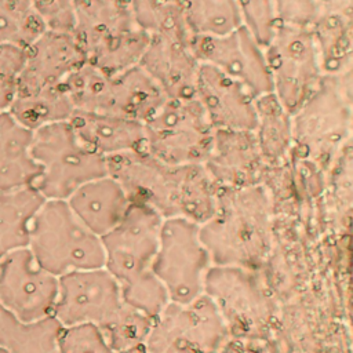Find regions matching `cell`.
<instances>
[{
  "mask_svg": "<svg viewBox=\"0 0 353 353\" xmlns=\"http://www.w3.org/2000/svg\"><path fill=\"white\" fill-rule=\"evenodd\" d=\"M108 174L130 203L142 204L164 218H185L199 225L215 211L219 186L203 164L167 165L145 149L106 159Z\"/></svg>",
  "mask_w": 353,
  "mask_h": 353,
  "instance_id": "cell-1",
  "label": "cell"
},
{
  "mask_svg": "<svg viewBox=\"0 0 353 353\" xmlns=\"http://www.w3.org/2000/svg\"><path fill=\"white\" fill-rule=\"evenodd\" d=\"M161 222L154 210L131 203L123 219L101 237L103 268L119 283L123 301L152 319L170 302L153 273Z\"/></svg>",
  "mask_w": 353,
  "mask_h": 353,
  "instance_id": "cell-2",
  "label": "cell"
},
{
  "mask_svg": "<svg viewBox=\"0 0 353 353\" xmlns=\"http://www.w3.org/2000/svg\"><path fill=\"white\" fill-rule=\"evenodd\" d=\"M200 237L212 265L251 270L263 265L272 247V210L263 186L221 189Z\"/></svg>",
  "mask_w": 353,
  "mask_h": 353,
  "instance_id": "cell-3",
  "label": "cell"
},
{
  "mask_svg": "<svg viewBox=\"0 0 353 353\" xmlns=\"http://www.w3.org/2000/svg\"><path fill=\"white\" fill-rule=\"evenodd\" d=\"M34 259L59 277L103 268L102 240L70 210L66 200L48 199L34 216L28 247Z\"/></svg>",
  "mask_w": 353,
  "mask_h": 353,
  "instance_id": "cell-4",
  "label": "cell"
},
{
  "mask_svg": "<svg viewBox=\"0 0 353 353\" xmlns=\"http://www.w3.org/2000/svg\"><path fill=\"white\" fill-rule=\"evenodd\" d=\"M30 153L41 170L34 188L47 200H66L81 185L108 174L106 159L88 148L69 121L33 131Z\"/></svg>",
  "mask_w": 353,
  "mask_h": 353,
  "instance_id": "cell-5",
  "label": "cell"
},
{
  "mask_svg": "<svg viewBox=\"0 0 353 353\" xmlns=\"http://www.w3.org/2000/svg\"><path fill=\"white\" fill-rule=\"evenodd\" d=\"M352 70L323 74L319 85L292 113L294 145L319 159L339 150L350 135Z\"/></svg>",
  "mask_w": 353,
  "mask_h": 353,
  "instance_id": "cell-6",
  "label": "cell"
},
{
  "mask_svg": "<svg viewBox=\"0 0 353 353\" xmlns=\"http://www.w3.org/2000/svg\"><path fill=\"white\" fill-rule=\"evenodd\" d=\"M212 266L200 237V225L185 218H164L153 261V273L168 301L186 303L204 294V280Z\"/></svg>",
  "mask_w": 353,
  "mask_h": 353,
  "instance_id": "cell-7",
  "label": "cell"
},
{
  "mask_svg": "<svg viewBox=\"0 0 353 353\" xmlns=\"http://www.w3.org/2000/svg\"><path fill=\"white\" fill-rule=\"evenodd\" d=\"M145 150L167 165L204 164L214 128L196 98L167 99L143 123Z\"/></svg>",
  "mask_w": 353,
  "mask_h": 353,
  "instance_id": "cell-8",
  "label": "cell"
},
{
  "mask_svg": "<svg viewBox=\"0 0 353 353\" xmlns=\"http://www.w3.org/2000/svg\"><path fill=\"white\" fill-rule=\"evenodd\" d=\"M272 92L292 114L319 85L321 59L309 28L277 25L263 47Z\"/></svg>",
  "mask_w": 353,
  "mask_h": 353,
  "instance_id": "cell-9",
  "label": "cell"
},
{
  "mask_svg": "<svg viewBox=\"0 0 353 353\" xmlns=\"http://www.w3.org/2000/svg\"><path fill=\"white\" fill-rule=\"evenodd\" d=\"M230 339L211 299L201 294L186 303L168 302L153 319L149 353H219Z\"/></svg>",
  "mask_w": 353,
  "mask_h": 353,
  "instance_id": "cell-10",
  "label": "cell"
},
{
  "mask_svg": "<svg viewBox=\"0 0 353 353\" xmlns=\"http://www.w3.org/2000/svg\"><path fill=\"white\" fill-rule=\"evenodd\" d=\"M204 294L233 339H256L270 321V302L255 270L212 265L204 280Z\"/></svg>",
  "mask_w": 353,
  "mask_h": 353,
  "instance_id": "cell-11",
  "label": "cell"
},
{
  "mask_svg": "<svg viewBox=\"0 0 353 353\" xmlns=\"http://www.w3.org/2000/svg\"><path fill=\"white\" fill-rule=\"evenodd\" d=\"M58 277L46 270L26 248L0 258V303L22 321L52 316Z\"/></svg>",
  "mask_w": 353,
  "mask_h": 353,
  "instance_id": "cell-12",
  "label": "cell"
},
{
  "mask_svg": "<svg viewBox=\"0 0 353 353\" xmlns=\"http://www.w3.org/2000/svg\"><path fill=\"white\" fill-rule=\"evenodd\" d=\"M119 283L105 268L69 272L58 277L52 316L62 327L103 325L123 305Z\"/></svg>",
  "mask_w": 353,
  "mask_h": 353,
  "instance_id": "cell-13",
  "label": "cell"
},
{
  "mask_svg": "<svg viewBox=\"0 0 353 353\" xmlns=\"http://www.w3.org/2000/svg\"><path fill=\"white\" fill-rule=\"evenodd\" d=\"M189 46L200 63L236 80L254 97L272 91L265 50L244 26L222 36H193Z\"/></svg>",
  "mask_w": 353,
  "mask_h": 353,
  "instance_id": "cell-14",
  "label": "cell"
},
{
  "mask_svg": "<svg viewBox=\"0 0 353 353\" xmlns=\"http://www.w3.org/2000/svg\"><path fill=\"white\" fill-rule=\"evenodd\" d=\"M194 98L214 130H255V97L219 70L200 63Z\"/></svg>",
  "mask_w": 353,
  "mask_h": 353,
  "instance_id": "cell-15",
  "label": "cell"
},
{
  "mask_svg": "<svg viewBox=\"0 0 353 353\" xmlns=\"http://www.w3.org/2000/svg\"><path fill=\"white\" fill-rule=\"evenodd\" d=\"M204 168L221 189L261 185L265 160L254 131L214 130Z\"/></svg>",
  "mask_w": 353,
  "mask_h": 353,
  "instance_id": "cell-16",
  "label": "cell"
},
{
  "mask_svg": "<svg viewBox=\"0 0 353 353\" xmlns=\"http://www.w3.org/2000/svg\"><path fill=\"white\" fill-rule=\"evenodd\" d=\"M85 55L72 32L46 30L25 50V62L18 84L43 87L61 84Z\"/></svg>",
  "mask_w": 353,
  "mask_h": 353,
  "instance_id": "cell-17",
  "label": "cell"
},
{
  "mask_svg": "<svg viewBox=\"0 0 353 353\" xmlns=\"http://www.w3.org/2000/svg\"><path fill=\"white\" fill-rule=\"evenodd\" d=\"M139 66L170 99L194 98L200 62L189 44L150 37Z\"/></svg>",
  "mask_w": 353,
  "mask_h": 353,
  "instance_id": "cell-18",
  "label": "cell"
},
{
  "mask_svg": "<svg viewBox=\"0 0 353 353\" xmlns=\"http://www.w3.org/2000/svg\"><path fill=\"white\" fill-rule=\"evenodd\" d=\"M68 121L76 135L105 159L145 149L142 123L112 113L91 112H73Z\"/></svg>",
  "mask_w": 353,
  "mask_h": 353,
  "instance_id": "cell-19",
  "label": "cell"
},
{
  "mask_svg": "<svg viewBox=\"0 0 353 353\" xmlns=\"http://www.w3.org/2000/svg\"><path fill=\"white\" fill-rule=\"evenodd\" d=\"M66 203L74 215L99 237L123 219L131 204L120 183L109 174L81 185L66 199Z\"/></svg>",
  "mask_w": 353,
  "mask_h": 353,
  "instance_id": "cell-20",
  "label": "cell"
},
{
  "mask_svg": "<svg viewBox=\"0 0 353 353\" xmlns=\"http://www.w3.org/2000/svg\"><path fill=\"white\" fill-rule=\"evenodd\" d=\"M137 26L130 1L76 0L72 34L87 57L108 39Z\"/></svg>",
  "mask_w": 353,
  "mask_h": 353,
  "instance_id": "cell-21",
  "label": "cell"
},
{
  "mask_svg": "<svg viewBox=\"0 0 353 353\" xmlns=\"http://www.w3.org/2000/svg\"><path fill=\"white\" fill-rule=\"evenodd\" d=\"M32 138L33 131L0 113V192L34 186L41 170L30 153Z\"/></svg>",
  "mask_w": 353,
  "mask_h": 353,
  "instance_id": "cell-22",
  "label": "cell"
},
{
  "mask_svg": "<svg viewBox=\"0 0 353 353\" xmlns=\"http://www.w3.org/2000/svg\"><path fill=\"white\" fill-rule=\"evenodd\" d=\"M167 99L159 84L137 65L112 77L109 113L143 124Z\"/></svg>",
  "mask_w": 353,
  "mask_h": 353,
  "instance_id": "cell-23",
  "label": "cell"
},
{
  "mask_svg": "<svg viewBox=\"0 0 353 353\" xmlns=\"http://www.w3.org/2000/svg\"><path fill=\"white\" fill-rule=\"evenodd\" d=\"M46 200L34 186L0 192V258L29 247L34 216Z\"/></svg>",
  "mask_w": 353,
  "mask_h": 353,
  "instance_id": "cell-24",
  "label": "cell"
},
{
  "mask_svg": "<svg viewBox=\"0 0 353 353\" xmlns=\"http://www.w3.org/2000/svg\"><path fill=\"white\" fill-rule=\"evenodd\" d=\"M7 112L25 128L36 131L48 124L68 121L74 110L61 84L43 87L18 84Z\"/></svg>",
  "mask_w": 353,
  "mask_h": 353,
  "instance_id": "cell-25",
  "label": "cell"
},
{
  "mask_svg": "<svg viewBox=\"0 0 353 353\" xmlns=\"http://www.w3.org/2000/svg\"><path fill=\"white\" fill-rule=\"evenodd\" d=\"M254 135L266 164L284 159L294 146L292 114L270 91L255 97Z\"/></svg>",
  "mask_w": 353,
  "mask_h": 353,
  "instance_id": "cell-26",
  "label": "cell"
},
{
  "mask_svg": "<svg viewBox=\"0 0 353 353\" xmlns=\"http://www.w3.org/2000/svg\"><path fill=\"white\" fill-rule=\"evenodd\" d=\"M61 330L54 316L22 321L0 303V347L7 353H59Z\"/></svg>",
  "mask_w": 353,
  "mask_h": 353,
  "instance_id": "cell-27",
  "label": "cell"
},
{
  "mask_svg": "<svg viewBox=\"0 0 353 353\" xmlns=\"http://www.w3.org/2000/svg\"><path fill=\"white\" fill-rule=\"evenodd\" d=\"M130 6L135 25L150 37L190 44L183 7L165 0H131Z\"/></svg>",
  "mask_w": 353,
  "mask_h": 353,
  "instance_id": "cell-28",
  "label": "cell"
},
{
  "mask_svg": "<svg viewBox=\"0 0 353 353\" xmlns=\"http://www.w3.org/2000/svg\"><path fill=\"white\" fill-rule=\"evenodd\" d=\"M74 112L109 113L112 77L87 59L62 83Z\"/></svg>",
  "mask_w": 353,
  "mask_h": 353,
  "instance_id": "cell-29",
  "label": "cell"
},
{
  "mask_svg": "<svg viewBox=\"0 0 353 353\" xmlns=\"http://www.w3.org/2000/svg\"><path fill=\"white\" fill-rule=\"evenodd\" d=\"M149 43L150 36L134 26L103 41L87 57V61L109 77H114L139 65Z\"/></svg>",
  "mask_w": 353,
  "mask_h": 353,
  "instance_id": "cell-30",
  "label": "cell"
},
{
  "mask_svg": "<svg viewBox=\"0 0 353 353\" xmlns=\"http://www.w3.org/2000/svg\"><path fill=\"white\" fill-rule=\"evenodd\" d=\"M183 12L192 36H222L241 26L236 0H186Z\"/></svg>",
  "mask_w": 353,
  "mask_h": 353,
  "instance_id": "cell-31",
  "label": "cell"
},
{
  "mask_svg": "<svg viewBox=\"0 0 353 353\" xmlns=\"http://www.w3.org/2000/svg\"><path fill=\"white\" fill-rule=\"evenodd\" d=\"M46 30L32 0H0V46L26 50Z\"/></svg>",
  "mask_w": 353,
  "mask_h": 353,
  "instance_id": "cell-32",
  "label": "cell"
},
{
  "mask_svg": "<svg viewBox=\"0 0 353 353\" xmlns=\"http://www.w3.org/2000/svg\"><path fill=\"white\" fill-rule=\"evenodd\" d=\"M152 323V317L123 302L116 313L98 328L112 349L123 353L146 343Z\"/></svg>",
  "mask_w": 353,
  "mask_h": 353,
  "instance_id": "cell-33",
  "label": "cell"
},
{
  "mask_svg": "<svg viewBox=\"0 0 353 353\" xmlns=\"http://www.w3.org/2000/svg\"><path fill=\"white\" fill-rule=\"evenodd\" d=\"M236 3L241 26L265 47L279 25L274 0H236Z\"/></svg>",
  "mask_w": 353,
  "mask_h": 353,
  "instance_id": "cell-34",
  "label": "cell"
},
{
  "mask_svg": "<svg viewBox=\"0 0 353 353\" xmlns=\"http://www.w3.org/2000/svg\"><path fill=\"white\" fill-rule=\"evenodd\" d=\"M58 346L59 353H116L94 324L62 327Z\"/></svg>",
  "mask_w": 353,
  "mask_h": 353,
  "instance_id": "cell-35",
  "label": "cell"
},
{
  "mask_svg": "<svg viewBox=\"0 0 353 353\" xmlns=\"http://www.w3.org/2000/svg\"><path fill=\"white\" fill-rule=\"evenodd\" d=\"M25 62V50L0 46V113L11 106Z\"/></svg>",
  "mask_w": 353,
  "mask_h": 353,
  "instance_id": "cell-36",
  "label": "cell"
},
{
  "mask_svg": "<svg viewBox=\"0 0 353 353\" xmlns=\"http://www.w3.org/2000/svg\"><path fill=\"white\" fill-rule=\"evenodd\" d=\"M279 25L312 28L320 15V0H274Z\"/></svg>",
  "mask_w": 353,
  "mask_h": 353,
  "instance_id": "cell-37",
  "label": "cell"
},
{
  "mask_svg": "<svg viewBox=\"0 0 353 353\" xmlns=\"http://www.w3.org/2000/svg\"><path fill=\"white\" fill-rule=\"evenodd\" d=\"M48 30L72 32L76 0H32Z\"/></svg>",
  "mask_w": 353,
  "mask_h": 353,
  "instance_id": "cell-38",
  "label": "cell"
},
{
  "mask_svg": "<svg viewBox=\"0 0 353 353\" xmlns=\"http://www.w3.org/2000/svg\"><path fill=\"white\" fill-rule=\"evenodd\" d=\"M255 339H233L230 338L219 353H265V350L258 349L254 345Z\"/></svg>",
  "mask_w": 353,
  "mask_h": 353,
  "instance_id": "cell-39",
  "label": "cell"
},
{
  "mask_svg": "<svg viewBox=\"0 0 353 353\" xmlns=\"http://www.w3.org/2000/svg\"><path fill=\"white\" fill-rule=\"evenodd\" d=\"M123 353H149V350L146 349V346H145V345H142V346L134 347V349L127 350V352H123Z\"/></svg>",
  "mask_w": 353,
  "mask_h": 353,
  "instance_id": "cell-40",
  "label": "cell"
},
{
  "mask_svg": "<svg viewBox=\"0 0 353 353\" xmlns=\"http://www.w3.org/2000/svg\"><path fill=\"white\" fill-rule=\"evenodd\" d=\"M165 1H170V3H172V4H176V6H181V7H183L186 0H165Z\"/></svg>",
  "mask_w": 353,
  "mask_h": 353,
  "instance_id": "cell-41",
  "label": "cell"
},
{
  "mask_svg": "<svg viewBox=\"0 0 353 353\" xmlns=\"http://www.w3.org/2000/svg\"><path fill=\"white\" fill-rule=\"evenodd\" d=\"M0 353H7V352H6L4 349H1V347H0Z\"/></svg>",
  "mask_w": 353,
  "mask_h": 353,
  "instance_id": "cell-42",
  "label": "cell"
},
{
  "mask_svg": "<svg viewBox=\"0 0 353 353\" xmlns=\"http://www.w3.org/2000/svg\"><path fill=\"white\" fill-rule=\"evenodd\" d=\"M124 1H131V0H124Z\"/></svg>",
  "mask_w": 353,
  "mask_h": 353,
  "instance_id": "cell-43",
  "label": "cell"
}]
</instances>
